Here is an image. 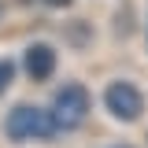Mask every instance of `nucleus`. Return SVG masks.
Returning a JSON list of instances; mask_svg holds the SVG:
<instances>
[{
	"label": "nucleus",
	"instance_id": "obj_7",
	"mask_svg": "<svg viewBox=\"0 0 148 148\" xmlns=\"http://www.w3.org/2000/svg\"><path fill=\"white\" fill-rule=\"evenodd\" d=\"M108 148H133V145H108Z\"/></svg>",
	"mask_w": 148,
	"mask_h": 148
},
{
	"label": "nucleus",
	"instance_id": "obj_4",
	"mask_svg": "<svg viewBox=\"0 0 148 148\" xmlns=\"http://www.w3.org/2000/svg\"><path fill=\"white\" fill-rule=\"evenodd\" d=\"M56 63H59V56L48 41H34V45H26V52H22V71L30 82H48L56 74Z\"/></svg>",
	"mask_w": 148,
	"mask_h": 148
},
{
	"label": "nucleus",
	"instance_id": "obj_6",
	"mask_svg": "<svg viewBox=\"0 0 148 148\" xmlns=\"http://www.w3.org/2000/svg\"><path fill=\"white\" fill-rule=\"evenodd\" d=\"M45 4H48V8H71L74 0H45Z\"/></svg>",
	"mask_w": 148,
	"mask_h": 148
},
{
	"label": "nucleus",
	"instance_id": "obj_5",
	"mask_svg": "<svg viewBox=\"0 0 148 148\" xmlns=\"http://www.w3.org/2000/svg\"><path fill=\"white\" fill-rule=\"evenodd\" d=\"M15 74H18V63H15V59H0V96L11 89Z\"/></svg>",
	"mask_w": 148,
	"mask_h": 148
},
{
	"label": "nucleus",
	"instance_id": "obj_3",
	"mask_svg": "<svg viewBox=\"0 0 148 148\" xmlns=\"http://www.w3.org/2000/svg\"><path fill=\"white\" fill-rule=\"evenodd\" d=\"M104 108L108 115H115L119 122H137L145 115V92L133 82H108L104 89Z\"/></svg>",
	"mask_w": 148,
	"mask_h": 148
},
{
	"label": "nucleus",
	"instance_id": "obj_1",
	"mask_svg": "<svg viewBox=\"0 0 148 148\" xmlns=\"http://www.w3.org/2000/svg\"><path fill=\"white\" fill-rule=\"evenodd\" d=\"M59 126H56L52 111L34 108V104H15L4 115V137L11 145H34V141H52Z\"/></svg>",
	"mask_w": 148,
	"mask_h": 148
},
{
	"label": "nucleus",
	"instance_id": "obj_2",
	"mask_svg": "<svg viewBox=\"0 0 148 148\" xmlns=\"http://www.w3.org/2000/svg\"><path fill=\"white\" fill-rule=\"evenodd\" d=\"M92 108V96L89 89L82 85V82H67V85H59L52 96V119L56 126H59V133H67V130H78L82 122H85V115H89Z\"/></svg>",
	"mask_w": 148,
	"mask_h": 148
},
{
	"label": "nucleus",
	"instance_id": "obj_8",
	"mask_svg": "<svg viewBox=\"0 0 148 148\" xmlns=\"http://www.w3.org/2000/svg\"><path fill=\"white\" fill-rule=\"evenodd\" d=\"M0 18H4V4H0Z\"/></svg>",
	"mask_w": 148,
	"mask_h": 148
}]
</instances>
